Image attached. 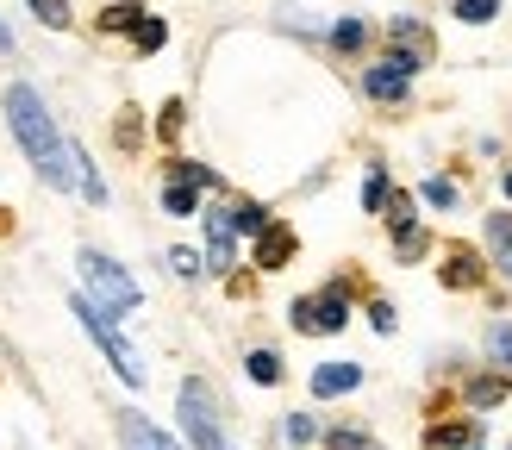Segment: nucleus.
I'll list each match as a JSON object with an SVG mask.
<instances>
[{"instance_id":"9","label":"nucleus","mask_w":512,"mask_h":450,"mask_svg":"<svg viewBox=\"0 0 512 450\" xmlns=\"http://www.w3.org/2000/svg\"><path fill=\"white\" fill-rule=\"evenodd\" d=\"M363 88H369V100H388V107H394V100H406V88H413V82H406L394 63H375V69L363 75Z\"/></svg>"},{"instance_id":"35","label":"nucleus","mask_w":512,"mask_h":450,"mask_svg":"<svg viewBox=\"0 0 512 450\" xmlns=\"http://www.w3.org/2000/svg\"><path fill=\"white\" fill-rule=\"evenodd\" d=\"M506 200H512V169H506Z\"/></svg>"},{"instance_id":"24","label":"nucleus","mask_w":512,"mask_h":450,"mask_svg":"<svg viewBox=\"0 0 512 450\" xmlns=\"http://www.w3.org/2000/svg\"><path fill=\"white\" fill-rule=\"evenodd\" d=\"M25 7H32L44 25H57V32H63V25H69V0H25Z\"/></svg>"},{"instance_id":"7","label":"nucleus","mask_w":512,"mask_h":450,"mask_svg":"<svg viewBox=\"0 0 512 450\" xmlns=\"http://www.w3.org/2000/svg\"><path fill=\"white\" fill-rule=\"evenodd\" d=\"M119 444H125V450H182L175 438H163L144 413H119Z\"/></svg>"},{"instance_id":"1","label":"nucleus","mask_w":512,"mask_h":450,"mask_svg":"<svg viewBox=\"0 0 512 450\" xmlns=\"http://www.w3.org/2000/svg\"><path fill=\"white\" fill-rule=\"evenodd\" d=\"M7 119H13V138L25 144V157H32V169L44 175V182H50V188H75V175H69V144L57 138V125H50L38 88L13 82V88H7Z\"/></svg>"},{"instance_id":"2","label":"nucleus","mask_w":512,"mask_h":450,"mask_svg":"<svg viewBox=\"0 0 512 450\" xmlns=\"http://www.w3.org/2000/svg\"><path fill=\"white\" fill-rule=\"evenodd\" d=\"M75 319H82V325H88V338H94L100 350H107V363L119 369V382H132V388H138V382H144V363H138V350L119 338L113 313H107V307H94L88 294H75Z\"/></svg>"},{"instance_id":"10","label":"nucleus","mask_w":512,"mask_h":450,"mask_svg":"<svg viewBox=\"0 0 512 450\" xmlns=\"http://www.w3.org/2000/svg\"><path fill=\"white\" fill-rule=\"evenodd\" d=\"M288 257H294V232L288 225H269V232L256 238V269H281Z\"/></svg>"},{"instance_id":"12","label":"nucleus","mask_w":512,"mask_h":450,"mask_svg":"<svg viewBox=\"0 0 512 450\" xmlns=\"http://www.w3.org/2000/svg\"><path fill=\"white\" fill-rule=\"evenodd\" d=\"M444 282L450 288H475L481 282V257H475V250H463V244L444 250Z\"/></svg>"},{"instance_id":"18","label":"nucleus","mask_w":512,"mask_h":450,"mask_svg":"<svg viewBox=\"0 0 512 450\" xmlns=\"http://www.w3.org/2000/svg\"><path fill=\"white\" fill-rule=\"evenodd\" d=\"M469 400H475V407H500V400H506V375H475Z\"/></svg>"},{"instance_id":"17","label":"nucleus","mask_w":512,"mask_h":450,"mask_svg":"<svg viewBox=\"0 0 512 450\" xmlns=\"http://www.w3.org/2000/svg\"><path fill=\"white\" fill-rule=\"evenodd\" d=\"M244 369H250V382H281V357H275V350H250V357H244Z\"/></svg>"},{"instance_id":"31","label":"nucleus","mask_w":512,"mask_h":450,"mask_svg":"<svg viewBox=\"0 0 512 450\" xmlns=\"http://www.w3.org/2000/svg\"><path fill=\"white\" fill-rule=\"evenodd\" d=\"M169 269L175 275H200V257H194V250H169Z\"/></svg>"},{"instance_id":"5","label":"nucleus","mask_w":512,"mask_h":450,"mask_svg":"<svg viewBox=\"0 0 512 450\" xmlns=\"http://www.w3.org/2000/svg\"><path fill=\"white\" fill-rule=\"evenodd\" d=\"M344 319H350L344 282H331V288L313 294V300H294V325H300V332H344Z\"/></svg>"},{"instance_id":"19","label":"nucleus","mask_w":512,"mask_h":450,"mask_svg":"<svg viewBox=\"0 0 512 450\" xmlns=\"http://www.w3.org/2000/svg\"><path fill=\"white\" fill-rule=\"evenodd\" d=\"M488 350H494L500 369H512V319H494L488 325Z\"/></svg>"},{"instance_id":"4","label":"nucleus","mask_w":512,"mask_h":450,"mask_svg":"<svg viewBox=\"0 0 512 450\" xmlns=\"http://www.w3.org/2000/svg\"><path fill=\"white\" fill-rule=\"evenodd\" d=\"M182 432H188V444L194 450H225V438H219V407H213V394H207V382H182Z\"/></svg>"},{"instance_id":"26","label":"nucleus","mask_w":512,"mask_h":450,"mask_svg":"<svg viewBox=\"0 0 512 450\" xmlns=\"http://www.w3.org/2000/svg\"><path fill=\"white\" fill-rule=\"evenodd\" d=\"M163 207H169L175 219H182V213H194V188H188V182H169V188H163Z\"/></svg>"},{"instance_id":"8","label":"nucleus","mask_w":512,"mask_h":450,"mask_svg":"<svg viewBox=\"0 0 512 450\" xmlns=\"http://www.w3.org/2000/svg\"><path fill=\"white\" fill-rule=\"evenodd\" d=\"M207 257H213V269H232L238 263V232H232V219H225V207L207 219Z\"/></svg>"},{"instance_id":"30","label":"nucleus","mask_w":512,"mask_h":450,"mask_svg":"<svg viewBox=\"0 0 512 450\" xmlns=\"http://www.w3.org/2000/svg\"><path fill=\"white\" fill-rule=\"evenodd\" d=\"M157 132H163V138H175V132H182V100H169V107H163V119H157Z\"/></svg>"},{"instance_id":"28","label":"nucleus","mask_w":512,"mask_h":450,"mask_svg":"<svg viewBox=\"0 0 512 450\" xmlns=\"http://www.w3.org/2000/svg\"><path fill=\"white\" fill-rule=\"evenodd\" d=\"M394 250H400L406 263H413V257H425V232H419V225H413V232H400V238H394Z\"/></svg>"},{"instance_id":"21","label":"nucleus","mask_w":512,"mask_h":450,"mask_svg":"<svg viewBox=\"0 0 512 450\" xmlns=\"http://www.w3.org/2000/svg\"><path fill=\"white\" fill-rule=\"evenodd\" d=\"M132 38H138V50H163V38H169V25H163V19H150V13H144V19L132 25Z\"/></svg>"},{"instance_id":"25","label":"nucleus","mask_w":512,"mask_h":450,"mask_svg":"<svg viewBox=\"0 0 512 450\" xmlns=\"http://www.w3.org/2000/svg\"><path fill=\"white\" fill-rule=\"evenodd\" d=\"M138 19H144L138 7H107V13H100V32H132Z\"/></svg>"},{"instance_id":"32","label":"nucleus","mask_w":512,"mask_h":450,"mask_svg":"<svg viewBox=\"0 0 512 450\" xmlns=\"http://www.w3.org/2000/svg\"><path fill=\"white\" fill-rule=\"evenodd\" d=\"M288 438H294V444H306V438H319V425L306 419V413H294V419H288Z\"/></svg>"},{"instance_id":"11","label":"nucleus","mask_w":512,"mask_h":450,"mask_svg":"<svg viewBox=\"0 0 512 450\" xmlns=\"http://www.w3.org/2000/svg\"><path fill=\"white\" fill-rule=\"evenodd\" d=\"M356 382H363V369H356V363H325V369L313 375V394L331 400V394H350Z\"/></svg>"},{"instance_id":"22","label":"nucleus","mask_w":512,"mask_h":450,"mask_svg":"<svg viewBox=\"0 0 512 450\" xmlns=\"http://www.w3.org/2000/svg\"><path fill=\"white\" fill-rule=\"evenodd\" d=\"M500 13V0H456V19H463V25H488Z\"/></svg>"},{"instance_id":"34","label":"nucleus","mask_w":512,"mask_h":450,"mask_svg":"<svg viewBox=\"0 0 512 450\" xmlns=\"http://www.w3.org/2000/svg\"><path fill=\"white\" fill-rule=\"evenodd\" d=\"M0 50H13V32H7V25H0Z\"/></svg>"},{"instance_id":"23","label":"nucleus","mask_w":512,"mask_h":450,"mask_svg":"<svg viewBox=\"0 0 512 450\" xmlns=\"http://www.w3.org/2000/svg\"><path fill=\"white\" fill-rule=\"evenodd\" d=\"M363 207H369V213L388 207V169H369V182H363Z\"/></svg>"},{"instance_id":"20","label":"nucleus","mask_w":512,"mask_h":450,"mask_svg":"<svg viewBox=\"0 0 512 450\" xmlns=\"http://www.w3.org/2000/svg\"><path fill=\"white\" fill-rule=\"evenodd\" d=\"M363 38H369L363 19H338V25H331V44H338V50H363Z\"/></svg>"},{"instance_id":"15","label":"nucleus","mask_w":512,"mask_h":450,"mask_svg":"<svg viewBox=\"0 0 512 450\" xmlns=\"http://www.w3.org/2000/svg\"><path fill=\"white\" fill-rule=\"evenodd\" d=\"M225 219H232V232H256V238H263V232H269V213H263V207H256V200H238V207H232V213H225Z\"/></svg>"},{"instance_id":"29","label":"nucleus","mask_w":512,"mask_h":450,"mask_svg":"<svg viewBox=\"0 0 512 450\" xmlns=\"http://www.w3.org/2000/svg\"><path fill=\"white\" fill-rule=\"evenodd\" d=\"M325 450H369L363 432H325Z\"/></svg>"},{"instance_id":"6","label":"nucleus","mask_w":512,"mask_h":450,"mask_svg":"<svg viewBox=\"0 0 512 450\" xmlns=\"http://www.w3.org/2000/svg\"><path fill=\"white\" fill-rule=\"evenodd\" d=\"M388 44H394V57H388V63L406 75V82H413V75L431 63V32H425L419 19H394V25H388Z\"/></svg>"},{"instance_id":"16","label":"nucleus","mask_w":512,"mask_h":450,"mask_svg":"<svg viewBox=\"0 0 512 450\" xmlns=\"http://www.w3.org/2000/svg\"><path fill=\"white\" fill-rule=\"evenodd\" d=\"M381 213H388V232H394V238L419 225V219H413V194H388V207H381Z\"/></svg>"},{"instance_id":"14","label":"nucleus","mask_w":512,"mask_h":450,"mask_svg":"<svg viewBox=\"0 0 512 450\" xmlns=\"http://www.w3.org/2000/svg\"><path fill=\"white\" fill-rule=\"evenodd\" d=\"M488 250H494V269L512 275V213H494L488 219Z\"/></svg>"},{"instance_id":"33","label":"nucleus","mask_w":512,"mask_h":450,"mask_svg":"<svg viewBox=\"0 0 512 450\" xmlns=\"http://www.w3.org/2000/svg\"><path fill=\"white\" fill-rule=\"evenodd\" d=\"M369 319H375V332H394V307H388V300H375Z\"/></svg>"},{"instance_id":"13","label":"nucleus","mask_w":512,"mask_h":450,"mask_svg":"<svg viewBox=\"0 0 512 450\" xmlns=\"http://www.w3.org/2000/svg\"><path fill=\"white\" fill-rule=\"evenodd\" d=\"M469 444H475V419H450L425 432V450H469Z\"/></svg>"},{"instance_id":"3","label":"nucleus","mask_w":512,"mask_h":450,"mask_svg":"<svg viewBox=\"0 0 512 450\" xmlns=\"http://www.w3.org/2000/svg\"><path fill=\"white\" fill-rule=\"evenodd\" d=\"M82 282L100 294L94 307H107V313H125V307H138V300H144L132 275H125L113 257H100V250H82Z\"/></svg>"},{"instance_id":"27","label":"nucleus","mask_w":512,"mask_h":450,"mask_svg":"<svg viewBox=\"0 0 512 450\" xmlns=\"http://www.w3.org/2000/svg\"><path fill=\"white\" fill-rule=\"evenodd\" d=\"M425 200H431V207H456V182H444V175H431V182H425Z\"/></svg>"}]
</instances>
